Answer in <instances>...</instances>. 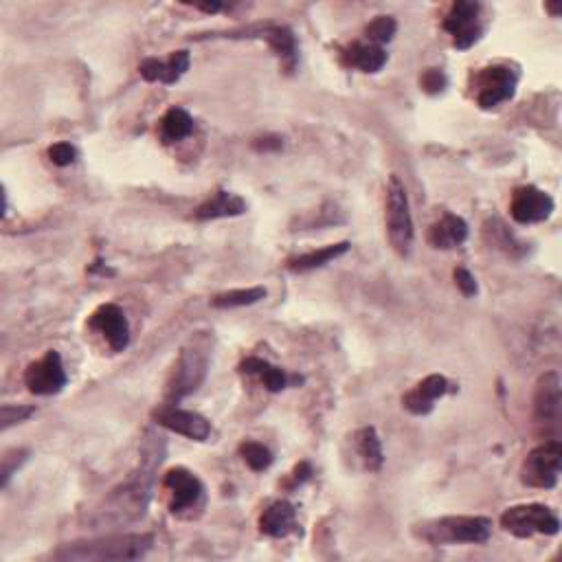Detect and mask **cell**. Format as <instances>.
Instances as JSON below:
<instances>
[{
	"mask_svg": "<svg viewBox=\"0 0 562 562\" xmlns=\"http://www.w3.org/2000/svg\"><path fill=\"white\" fill-rule=\"evenodd\" d=\"M189 53L187 51H176L169 56V59L165 62V81L163 84H176V81L183 78L185 73H187L189 69Z\"/></svg>",
	"mask_w": 562,
	"mask_h": 562,
	"instance_id": "30",
	"label": "cell"
},
{
	"mask_svg": "<svg viewBox=\"0 0 562 562\" xmlns=\"http://www.w3.org/2000/svg\"><path fill=\"white\" fill-rule=\"evenodd\" d=\"M560 378L556 371H547L538 378L536 391H534V422L545 430H554L558 433L560 422Z\"/></svg>",
	"mask_w": 562,
	"mask_h": 562,
	"instance_id": "11",
	"label": "cell"
},
{
	"mask_svg": "<svg viewBox=\"0 0 562 562\" xmlns=\"http://www.w3.org/2000/svg\"><path fill=\"white\" fill-rule=\"evenodd\" d=\"M398 31V23L391 16H378L376 20H371V23L367 25V29H365V36H367L369 45H385V42L394 40Z\"/></svg>",
	"mask_w": 562,
	"mask_h": 562,
	"instance_id": "28",
	"label": "cell"
},
{
	"mask_svg": "<svg viewBox=\"0 0 562 562\" xmlns=\"http://www.w3.org/2000/svg\"><path fill=\"white\" fill-rule=\"evenodd\" d=\"M239 371H244V374L249 376H258V378L269 387V391L272 394H277V391L286 389V374L280 367H275V365L266 363V360L261 358H247L242 365H239Z\"/></svg>",
	"mask_w": 562,
	"mask_h": 562,
	"instance_id": "25",
	"label": "cell"
},
{
	"mask_svg": "<svg viewBox=\"0 0 562 562\" xmlns=\"http://www.w3.org/2000/svg\"><path fill=\"white\" fill-rule=\"evenodd\" d=\"M139 73L145 81H161L163 84V81H165V62H161V59L156 58H147L141 62Z\"/></svg>",
	"mask_w": 562,
	"mask_h": 562,
	"instance_id": "34",
	"label": "cell"
},
{
	"mask_svg": "<svg viewBox=\"0 0 562 562\" xmlns=\"http://www.w3.org/2000/svg\"><path fill=\"white\" fill-rule=\"evenodd\" d=\"M345 64L363 73H378L387 64V53L383 47L376 45H354L345 51Z\"/></svg>",
	"mask_w": 562,
	"mask_h": 562,
	"instance_id": "22",
	"label": "cell"
},
{
	"mask_svg": "<svg viewBox=\"0 0 562 562\" xmlns=\"http://www.w3.org/2000/svg\"><path fill=\"white\" fill-rule=\"evenodd\" d=\"M163 457H165V441L158 435L147 433L143 449H141L139 466L103 496L101 504L86 518V525L92 529H117L143 518Z\"/></svg>",
	"mask_w": 562,
	"mask_h": 562,
	"instance_id": "1",
	"label": "cell"
},
{
	"mask_svg": "<svg viewBox=\"0 0 562 562\" xmlns=\"http://www.w3.org/2000/svg\"><path fill=\"white\" fill-rule=\"evenodd\" d=\"M562 446L558 440H549L540 444L525 457L521 466V482L529 488L551 490L560 477Z\"/></svg>",
	"mask_w": 562,
	"mask_h": 562,
	"instance_id": "7",
	"label": "cell"
},
{
	"mask_svg": "<svg viewBox=\"0 0 562 562\" xmlns=\"http://www.w3.org/2000/svg\"><path fill=\"white\" fill-rule=\"evenodd\" d=\"M349 250V242H338V244H330V247H323L319 250H313V253H305L299 255V258H292L288 261V269L292 272H308L314 269H321V266L330 264V261H334L341 258V255H345Z\"/></svg>",
	"mask_w": 562,
	"mask_h": 562,
	"instance_id": "21",
	"label": "cell"
},
{
	"mask_svg": "<svg viewBox=\"0 0 562 562\" xmlns=\"http://www.w3.org/2000/svg\"><path fill=\"white\" fill-rule=\"evenodd\" d=\"M387 233H389L391 247L396 249L398 255L407 258L413 249V216L411 205H408V196L405 185L398 176L389 178V187H387Z\"/></svg>",
	"mask_w": 562,
	"mask_h": 562,
	"instance_id": "5",
	"label": "cell"
},
{
	"mask_svg": "<svg viewBox=\"0 0 562 562\" xmlns=\"http://www.w3.org/2000/svg\"><path fill=\"white\" fill-rule=\"evenodd\" d=\"M446 391H449V380L440 374H430L416 385V389L402 398V407L413 416H429L433 411L435 400H440Z\"/></svg>",
	"mask_w": 562,
	"mask_h": 562,
	"instance_id": "17",
	"label": "cell"
},
{
	"mask_svg": "<svg viewBox=\"0 0 562 562\" xmlns=\"http://www.w3.org/2000/svg\"><path fill=\"white\" fill-rule=\"evenodd\" d=\"M194 133V119L185 108H169L165 117L161 119V139L163 143H176L187 139Z\"/></svg>",
	"mask_w": 562,
	"mask_h": 562,
	"instance_id": "23",
	"label": "cell"
},
{
	"mask_svg": "<svg viewBox=\"0 0 562 562\" xmlns=\"http://www.w3.org/2000/svg\"><path fill=\"white\" fill-rule=\"evenodd\" d=\"M468 238V225L461 220L460 216L446 214L438 225L430 227L429 231V242L433 244V249H452L460 247L466 242Z\"/></svg>",
	"mask_w": 562,
	"mask_h": 562,
	"instance_id": "20",
	"label": "cell"
},
{
	"mask_svg": "<svg viewBox=\"0 0 562 562\" xmlns=\"http://www.w3.org/2000/svg\"><path fill=\"white\" fill-rule=\"evenodd\" d=\"M516 73L507 67H488L474 78V89H477V103L483 111L499 106L514 97L516 90Z\"/></svg>",
	"mask_w": 562,
	"mask_h": 562,
	"instance_id": "9",
	"label": "cell"
},
{
	"mask_svg": "<svg viewBox=\"0 0 562 562\" xmlns=\"http://www.w3.org/2000/svg\"><path fill=\"white\" fill-rule=\"evenodd\" d=\"M154 419L161 427L194 441H207L211 435V424L200 413L185 411L176 405H163L158 411H154Z\"/></svg>",
	"mask_w": 562,
	"mask_h": 562,
	"instance_id": "14",
	"label": "cell"
},
{
	"mask_svg": "<svg viewBox=\"0 0 562 562\" xmlns=\"http://www.w3.org/2000/svg\"><path fill=\"white\" fill-rule=\"evenodd\" d=\"M452 277H455V283H457V288H460V291L466 294V297H474V294H477V280H474V275L471 270H466V269H455V272H452Z\"/></svg>",
	"mask_w": 562,
	"mask_h": 562,
	"instance_id": "36",
	"label": "cell"
},
{
	"mask_svg": "<svg viewBox=\"0 0 562 562\" xmlns=\"http://www.w3.org/2000/svg\"><path fill=\"white\" fill-rule=\"evenodd\" d=\"M554 211V198L543 189L532 187H518L510 203V214L518 225H536V222L547 220Z\"/></svg>",
	"mask_w": 562,
	"mask_h": 562,
	"instance_id": "13",
	"label": "cell"
},
{
	"mask_svg": "<svg viewBox=\"0 0 562 562\" xmlns=\"http://www.w3.org/2000/svg\"><path fill=\"white\" fill-rule=\"evenodd\" d=\"M501 527L512 536L529 538L534 534L554 536L560 532V521L551 507L543 504H523L512 505L501 514Z\"/></svg>",
	"mask_w": 562,
	"mask_h": 562,
	"instance_id": "6",
	"label": "cell"
},
{
	"mask_svg": "<svg viewBox=\"0 0 562 562\" xmlns=\"http://www.w3.org/2000/svg\"><path fill=\"white\" fill-rule=\"evenodd\" d=\"M419 84H422V89L429 92V95H438L446 89V84H449V78L444 75V70L438 69H429L424 70V75L419 78Z\"/></svg>",
	"mask_w": 562,
	"mask_h": 562,
	"instance_id": "33",
	"label": "cell"
},
{
	"mask_svg": "<svg viewBox=\"0 0 562 562\" xmlns=\"http://www.w3.org/2000/svg\"><path fill=\"white\" fill-rule=\"evenodd\" d=\"M90 327L103 334L114 352H123L130 345V325L128 319H125V313L119 305H100L90 316Z\"/></svg>",
	"mask_w": 562,
	"mask_h": 562,
	"instance_id": "15",
	"label": "cell"
},
{
	"mask_svg": "<svg viewBox=\"0 0 562 562\" xmlns=\"http://www.w3.org/2000/svg\"><path fill=\"white\" fill-rule=\"evenodd\" d=\"M310 474H313V466H310L308 461H302L297 466V471H294V485H302L303 482H308Z\"/></svg>",
	"mask_w": 562,
	"mask_h": 562,
	"instance_id": "37",
	"label": "cell"
},
{
	"mask_svg": "<svg viewBox=\"0 0 562 562\" xmlns=\"http://www.w3.org/2000/svg\"><path fill=\"white\" fill-rule=\"evenodd\" d=\"M152 545H154L152 534H111V536L64 545L56 551V558L67 562L139 560L152 549Z\"/></svg>",
	"mask_w": 562,
	"mask_h": 562,
	"instance_id": "2",
	"label": "cell"
},
{
	"mask_svg": "<svg viewBox=\"0 0 562 562\" xmlns=\"http://www.w3.org/2000/svg\"><path fill=\"white\" fill-rule=\"evenodd\" d=\"M165 488L169 493V510L174 514H183L185 510H192L203 501L205 494L203 482L194 472H189L187 468H172L165 474Z\"/></svg>",
	"mask_w": 562,
	"mask_h": 562,
	"instance_id": "12",
	"label": "cell"
},
{
	"mask_svg": "<svg viewBox=\"0 0 562 562\" xmlns=\"http://www.w3.org/2000/svg\"><path fill=\"white\" fill-rule=\"evenodd\" d=\"M238 34H244L242 37H261V40L269 42L275 56L286 64V69H294V64H297V40H294V34L288 27L253 25L238 31Z\"/></svg>",
	"mask_w": 562,
	"mask_h": 562,
	"instance_id": "16",
	"label": "cell"
},
{
	"mask_svg": "<svg viewBox=\"0 0 562 562\" xmlns=\"http://www.w3.org/2000/svg\"><path fill=\"white\" fill-rule=\"evenodd\" d=\"M479 14H482V5L460 0L452 5L449 16L444 18V29L452 36V42L460 51L474 47L482 37L483 27L479 23Z\"/></svg>",
	"mask_w": 562,
	"mask_h": 562,
	"instance_id": "8",
	"label": "cell"
},
{
	"mask_svg": "<svg viewBox=\"0 0 562 562\" xmlns=\"http://www.w3.org/2000/svg\"><path fill=\"white\" fill-rule=\"evenodd\" d=\"M266 297V288L255 286V288H239V291H228L222 294H216L211 299V305L220 310H231V308H244V305H253L261 302Z\"/></svg>",
	"mask_w": 562,
	"mask_h": 562,
	"instance_id": "26",
	"label": "cell"
},
{
	"mask_svg": "<svg viewBox=\"0 0 562 562\" xmlns=\"http://www.w3.org/2000/svg\"><path fill=\"white\" fill-rule=\"evenodd\" d=\"M209 371V345L205 338H196L187 347H183L174 365L172 376L167 380L165 405H178L183 398L194 394L205 383Z\"/></svg>",
	"mask_w": 562,
	"mask_h": 562,
	"instance_id": "4",
	"label": "cell"
},
{
	"mask_svg": "<svg viewBox=\"0 0 562 562\" xmlns=\"http://www.w3.org/2000/svg\"><path fill=\"white\" fill-rule=\"evenodd\" d=\"M25 385L36 396H56L67 385V371H64L62 356L51 349L36 363H31L25 371Z\"/></svg>",
	"mask_w": 562,
	"mask_h": 562,
	"instance_id": "10",
	"label": "cell"
},
{
	"mask_svg": "<svg viewBox=\"0 0 562 562\" xmlns=\"http://www.w3.org/2000/svg\"><path fill=\"white\" fill-rule=\"evenodd\" d=\"M27 455H29V452H27V451H9V452H5L3 468H0V474H3V477H0V479H3V488H7V483H9V479H12V474L18 471V468L27 461Z\"/></svg>",
	"mask_w": 562,
	"mask_h": 562,
	"instance_id": "32",
	"label": "cell"
},
{
	"mask_svg": "<svg viewBox=\"0 0 562 562\" xmlns=\"http://www.w3.org/2000/svg\"><path fill=\"white\" fill-rule=\"evenodd\" d=\"M413 532L429 545H482L493 534V521L485 516H444L419 523Z\"/></svg>",
	"mask_w": 562,
	"mask_h": 562,
	"instance_id": "3",
	"label": "cell"
},
{
	"mask_svg": "<svg viewBox=\"0 0 562 562\" xmlns=\"http://www.w3.org/2000/svg\"><path fill=\"white\" fill-rule=\"evenodd\" d=\"M247 211V203L238 194L216 192L209 200L196 209L198 220H220V217H236Z\"/></svg>",
	"mask_w": 562,
	"mask_h": 562,
	"instance_id": "18",
	"label": "cell"
},
{
	"mask_svg": "<svg viewBox=\"0 0 562 562\" xmlns=\"http://www.w3.org/2000/svg\"><path fill=\"white\" fill-rule=\"evenodd\" d=\"M31 416H36L34 407H14V405H5L3 411H0V422H3V430L12 429L14 424L27 422Z\"/></svg>",
	"mask_w": 562,
	"mask_h": 562,
	"instance_id": "31",
	"label": "cell"
},
{
	"mask_svg": "<svg viewBox=\"0 0 562 562\" xmlns=\"http://www.w3.org/2000/svg\"><path fill=\"white\" fill-rule=\"evenodd\" d=\"M294 518H297L294 505L288 504V501H277V504L266 507L264 514L260 516V532L266 534V536L281 538L288 532H292Z\"/></svg>",
	"mask_w": 562,
	"mask_h": 562,
	"instance_id": "19",
	"label": "cell"
},
{
	"mask_svg": "<svg viewBox=\"0 0 562 562\" xmlns=\"http://www.w3.org/2000/svg\"><path fill=\"white\" fill-rule=\"evenodd\" d=\"M75 156H78V152H75V147L70 143H56L48 147V158H51L58 167L70 165V163L75 161Z\"/></svg>",
	"mask_w": 562,
	"mask_h": 562,
	"instance_id": "35",
	"label": "cell"
},
{
	"mask_svg": "<svg viewBox=\"0 0 562 562\" xmlns=\"http://www.w3.org/2000/svg\"><path fill=\"white\" fill-rule=\"evenodd\" d=\"M356 449L360 460L365 461V468L369 472H378L385 463L383 455V444H380L378 433H376L374 427H365L356 433Z\"/></svg>",
	"mask_w": 562,
	"mask_h": 562,
	"instance_id": "24",
	"label": "cell"
},
{
	"mask_svg": "<svg viewBox=\"0 0 562 562\" xmlns=\"http://www.w3.org/2000/svg\"><path fill=\"white\" fill-rule=\"evenodd\" d=\"M547 9H549V12L554 14V16H558V14H560V5H549Z\"/></svg>",
	"mask_w": 562,
	"mask_h": 562,
	"instance_id": "39",
	"label": "cell"
},
{
	"mask_svg": "<svg viewBox=\"0 0 562 562\" xmlns=\"http://www.w3.org/2000/svg\"><path fill=\"white\" fill-rule=\"evenodd\" d=\"M485 238H488L496 249L505 250L507 255H516L514 250L523 247V244H518L514 236H512V233L504 227V222H499V220H493L485 225Z\"/></svg>",
	"mask_w": 562,
	"mask_h": 562,
	"instance_id": "29",
	"label": "cell"
},
{
	"mask_svg": "<svg viewBox=\"0 0 562 562\" xmlns=\"http://www.w3.org/2000/svg\"><path fill=\"white\" fill-rule=\"evenodd\" d=\"M196 7H198L200 12L216 14V12H220V9H222V5H220V3H203V5H196Z\"/></svg>",
	"mask_w": 562,
	"mask_h": 562,
	"instance_id": "38",
	"label": "cell"
},
{
	"mask_svg": "<svg viewBox=\"0 0 562 562\" xmlns=\"http://www.w3.org/2000/svg\"><path fill=\"white\" fill-rule=\"evenodd\" d=\"M239 455L247 461L250 471L255 472L269 471L272 463V452L264 444H260V441H242L239 444Z\"/></svg>",
	"mask_w": 562,
	"mask_h": 562,
	"instance_id": "27",
	"label": "cell"
}]
</instances>
